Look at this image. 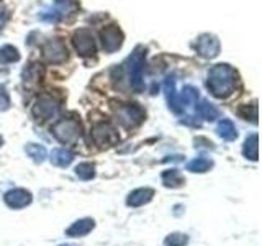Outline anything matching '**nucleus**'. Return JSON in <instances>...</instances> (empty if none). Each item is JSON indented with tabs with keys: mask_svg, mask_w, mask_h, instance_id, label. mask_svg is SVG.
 I'll use <instances>...</instances> for the list:
<instances>
[{
	"mask_svg": "<svg viewBox=\"0 0 262 246\" xmlns=\"http://www.w3.org/2000/svg\"><path fill=\"white\" fill-rule=\"evenodd\" d=\"M237 74L228 64H218L208 72L207 86L215 97H228L236 89Z\"/></svg>",
	"mask_w": 262,
	"mask_h": 246,
	"instance_id": "obj_1",
	"label": "nucleus"
},
{
	"mask_svg": "<svg viewBox=\"0 0 262 246\" xmlns=\"http://www.w3.org/2000/svg\"><path fill=\"white\" fill-rule=\"evenodd\" d=\"M144 49L143 48H136L135 53L131 54L128 59L120 66L121 72H126L128 77V84L129 87L136 90V92H141L144 87V80H143V72H144Z\"/></svg>",
	"mask_w": 262,
	"mask_h": 246,
	"instance_id": "obj_2",
	"label": "nucleus"
},
{
	"mask_svg": "<svg viewBox=\"0 0 262 246\" xmlns=\"http://www.w3.org/2000/svg\"><path fill=\"white\" fill-rule=\"evenodd\" d=\"M54 138L57 141H61L64 145L68 143H76L77 139L82 135V128H80V123L74 118H62L56 123V125L51 128Z\"/></svg>",
	"mask_w": 262,
	"mask_h": 246,
	"instance_id": "obj_3",
	"label": "nucleus"
},
{
	"mask_svg": "<svg viewBox=\"0 0 262 246\" xmlns=\"http://www.w3.org/2000/svg\"><path fill=\"white\" fill-rule=\"evenodd\" d=\"M146 117L144 110L138 104H123L117 109V120L125 128H135Z\"/></svg>",
	"mask_w": 262,
	"mask_h": 246,
	"instance_id": "obj_4",
	"label": "nucleus"
},
{
	"mask_svg": "<svg viewBox=\"0 0 262 246\" xmlns=\"http://www.w3.org/2000/svg\"><path fill=\"white\" fill-rule=\"evenodd\" d=\"M92 139L97 146L100 148H108V146H113L118 143V133L117 130H115L110 123L106 121H98L94 125L92 128Z\"/></svg>",
	"mask_w": 262,
	"mask_h": 246,
	"instance_id": "obj_5",
	"label": "nucleus"
},
{
	"mask_svg": "<svg viewBox=\"0 0 262 246\" xmlns=\"http://www.w3.org/2000/svg\"><path fill=\"white\" fill-rule=\"evenodd\" d=\"M57 113H59V105L54 100L53 97L43 95L39 97L36 104L33 105V115L39 120H51L56 118Z\"/></svg>",
	"mask_w": 262,
	"mask_h": 246,
	"instance_id": "obj_6",
	"label": "nucleus"
},
{
	"mask_svg": "<svg viewBox=\"0 0 262 246\" xmlns=\"http://www.w3.org/2000/svg\"><path fill=\"white\" fill-rule=\"evenodd\" d=\"M72 43L76 46L77 53L80 56H94L97 48H95V39L92 36V33H90L87 28H80L74 33V38H72Z\"/></svg>",
	"mask_w": 262,
	"mask_h": 246,
	"instance_id": "obj_7",
	"label": "nucleus"
},
{
	"mask_svg": "<svg viewBox=\"0 0 262 246\" xmlns=\"http://www.w3.org/2000/svg\"><path fill=\"white\" fill-rule=\"evenodd\" d=\"M43 56L48 63L61 64L68 59V48L61 39H49L43 45Z\"/></svg>",
	"mask_w": 262,
	"mask_h": 246,
	"instance_id": "obj_8",
	"label": "nucleus"
},
{
	"mask_svg": "<svg viewBox=\"0 0 262 246\" xmlns=\"http://www.w3.org/2000/svg\"><path fill=\"white\" fill-rule=\"evenodd\" d=\"M100 38H102V45L106 53H113L121 46L123 43V33L118 27L110 25V27H105L100 31Z\"/></svg>",
	"mask_w": 262,
	"mask_h": 246,
	"instance_id": "obj_9",
	"label": "nucleus"
},
{
	"mask_svg": "<svg viewBox=\"0 0 262 246\" xmlns=\"http://www.w3.org/2000/svg\"><path fill=\"white\" fill-rule=\"evenodd\" d=\"M195 49L202 57L211 59V57L218 56V53H220V41L213 35H202L199 39H196Z\"/></svg>",
	"mask_w": 262,
	"mask_h": 246,
	"instance_id": "obj_10",
	"label": "nucleus"
},
{
	"mask_svg": "<svg viewBox=\"0 0 262 246\" xmlns=\"http://www.w3.org/2000/svg\"><path fill=\"white\" fill-rule=\"evenodd\" d=\"M4 199L10 209H23L31 203V192L27 189H13L5 194Z\"/></svg>",
	"mask_w": 262,
	"mask_h": 246,
	"instance_id": "obj_11",
	"label": "nucleus"
},
{
	"mask_svg": "<svg viewBox=\"0 0 262 246\" xmlns=\"http://www.w3.org/2000/svg\"><path fill=\"white\" fill-rule=\"evenodd\" d=\"M154 197V191L149 187H143V189H136L133 191L126 199V203L129 207H141V205L151 202V199Z\"/></svg>",
	"mask_w": 262,
	"mask_h": 246,
	"instance_id": "obj_12",
	"label": "nucleus"
},
{
	"mask_svg": "<svg viewBox=\"0 0 262 246\" xmlns=\"http://www.w3.org/2000/svg\"><path fill=\"white\" fill-rule=\"evenodd\" d=\"M95 221L92 218H82L74 221V223L66 230V235L68 236H85L94 230Z\"/></svg>",
	"mask_w": 262,
	"mask_h": 246,
	"instance_id": "obj_13",
	"label": "nucleus"
},
{
	"mask_svg": "<svg viewBox=\"0 0 262 246\" xmlns=\"http://www.w3.org/2000/svg\"><path fill=\"white\" fill-rule=\"evenodd\" d=\"M243 154L251 161H257V158H259V136L256 133L246 138V141L243 145Z\"/></svg>",
	"mask_w": 262,
	"mask_h": 246,
	"instance_id": "obj_14",
	"label": "nucleus"
},
{
	"mask_svg": "<svg viewBox=\"0 0 262 246\" xmlns=\"http://www.w3.org/2000/svg\"><path fill=\"white\" fill-rule=\"evenodd\" d=\"M216 131H218V135L221 138L226 139V141H233V139H236V136H237V131H236L234 123L231 120H228V118H223V120L218 123Z\"/></svg>",
	"mask_w": 262,
	"mask_h": 246,
	"instance_id": "obj_15",
	"label": "nucleus"
},
{
	"mask_svg": "<svg viewBox=\"0 0 262 246\" xmlns=\"http://www.w3.org/2000/svg\"><path fill=\"white\" fill-rule=\"evenodd\" d=\"M196 113H199V117L203 118V120H208V121H213L220 117V112L215 105H211L210 102L207 100H202L200 105L196 107Z\"/></svg>",
	"mask_w": 262,
	"mask_h": 246,
	"instance_id": "obj_16",
	"label": "nucleus"
},
{
	"mask_svg": "<svg viewBox=\"0 0 262 246\" xmlns=\"http://www.w3.org/2000/svg\"><path fill=\"white\" fill-rule=\"evenodd\" d=\"M74 161V154L68 150H53L51 153V162L54 166H59V168H66Z\"/></svg>",
	"mask_w": 262,
	"mask_h": 246,
	"instance_id": "obj_17",
	"label": "nucleus"
},
{
	"mask_svg": "<svg viewBox=\"0 0 262 246\" xmlns=\"http://www.w3.org/2000/svg\"><path fill=\"white\" fill-rule=\"evenodd\" d=\"M43 76V68L39 64H30L23 71V82L25 84H35V82L41 80Z\"/></svg>",
	"mask_w": 262,
	"mask_h": 246,
	"instance_id": "obj_18",
	"label": "nucleus"
},
{
	"mask_svg": "<svg viewBox=\"0 0 262 246\" xmlns=\"http://www.w3.org/2000/svg\"><path fill=\"white\" fill-rule=\"evenodd\" d=\"M162 182L166 187H180L184 184V177L177 169H169L162 172Z\"/></svg>",
	"mask_w": 262,
	"mask_h": 246,
	"instance_id": "obj_19",
	"label": "nucleus"
},
{
	"mask_svg": "<svg viewBox=\"0 0 262 246\" xmlns=\"http://www.w3.org/2000/svg\"><path fill=\"white\" fill-rule=\"evenodd\" d=\"M20 59V53L16 51V48L7 45L0 48V64H10V63H16Z\"/></svg>",
	"mask_w": 262,
	"mask_h": 246,
	"instance_id": "obj_20",
	"label": "nucleus"
},
{
	"mask_svg": "<svg viewBox=\"0 0 262 246\" xmlns=\"http://www.w3.org/2000/svg\"><path fill=\"white\" fill-rule=\"evenodd\" d=\"M25 151L30 156V158L35 161V162H43L45 158H46V150L45 146L41 145H36V143H28L25 146Z\"/></svg>",
	"mask_w": 262,
	"mask_h": 246,
	"instance_id": "obj_21",
	"label": "nucleus"
},
{
	"mask_svg": "<svg viewBox=\"0 0 262 246\" xmlns=\"http://www.w3.org/2000/svg\"><path fill=\"white\" fill-rule=\"evenodd\" d=\"M213 166V161L208 158H195L187 164V169L190 172H207Z\"/></svg>",
	"mask_w": 262,
	"mask_h": 246,
	"instance_id": "obj_22",
	"label": "nucleus"
},
{
	"mask_svg": "<svg viewBox=\"0 0 262 246\" xmlns=\"http://www.w3.org/2000/svg\"><path fill=\"white\" fill-rule=\"evenodd\" d=\"M76 174L80 179L89 180V179H92L95 176V166H94V164H90V162H80L79 166L76 168Z\"/></svg>",
	"mask_w": 262,
	"mask_h": 246,
	"instance_id": "obj_23",
	"label": "nucleus"
},
{
	"mask_svg": "<svg viewBox=\"0 0 262 246\" xmlns=\"http://www.w3.org/2000/svg\"><path fill=\"white\" fill-rule=\"evenodd\" d=\"M187 243H188V236L184 233H172L164 240L166 246H184Z\"/></svg>",
	"mask_w": 262,
	"mask_h": 246,
	"instance_id": "obj_24",
	"label": "nucleus"
},
{
	"mask_svg": "<svg viewBox=\"0 0 262 246\" xmlns=\"http://www.w3.org/2000/svg\"><path fill=\"white\" fill-rule=\"evenodd\" d=\"M8 105H10V100H8V95L5 94L4 89H0V109L2 110H7Z\"/></svg>",
	"mask_w": 262,
	"mask_h": 246,
	"instance_id": "obj_25",
	"label": "nucleus"
},
{
	"mask_svg": "<svg viewBox=\"0 0 262 246\" xmlns=\"http://www.w3.org/2000/svg\"><path fill=\"white\" fill-rule=\"evenodd\" d=\"M5 20H7V13H5V12H4V13H0V31H2V28H4Z\"/></svg>",
	"mask_w": 262,
	"mask_h": 246,
	"instance_id": "obj_26",
	"label": "nucleus"
},
{
	"mask_svg": "<svg viewBox=\"0 0 262 246\" xmlns=\"http://www.w3.org/2000/svg\"><path fill=\"white\" fill-rule=\"evenodd\" d=\"M0 146H2V138H0Z\"/></svg>",
	"mask_w": 262,
	"mask_h": 246,
	"instance_id": "obj_27",
	"label": "nucleus"
},
{
	"mask_svg": "<svg viewBox=\"0 0 262 246\" xmlns=\"http://www.w3.org/2000/svg\"><path fill=\"white\" fill-rule=\"evenodd\" d=\"M62 246H72V244H62Z\"/></svg>",
	"mask_w": 262,
	"mask_h": 246,
	"instance_id": "obj_28",
	"label": "nucleus"
}]
</instances>
